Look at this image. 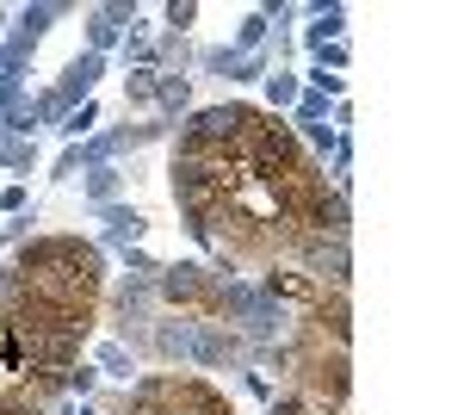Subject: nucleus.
Instances as JSON below:
<instances>
[{"instance_id": "nucleus-1", "label": "nucleus", "mask_w": 464, "mask_h": 415, "mask_svg": "<svg viewBox=\"0 0 464 415\" xmlns=\"http://www.w3.org/2000/svg\"><path fill=\"white\" fill-rule=\"evenodd\" d=\"M211 322L236 329V335H254V341H273V329L285 322V311L254 285V279H223L211 298Z\"/></svg>"}, {"instance_id": "nucleus-2", "label": "nucleus", "mask_w": 464, "mask_h": 415, "mask_svg": "<svg viewBox=\"0 0 464 415\" xmlns=\"http://www.w3.org/2000/svg\"><path fill=\"white\" fill-rule=\"evenodd\" d=\"M217 285H223V273L198 267V261H174V267H161V273H155V304H179V311L211 316Z\"/></svg>"}, {"instance_id": "nucleus-3", "label": "nucleus", "mask_w": 464, "mask_h": 415, "mask_svg": "<svg viewBox=\"0 0 464 415\" xmlns=\"http://www.w3.org/2000/svg\"><path fill=\"white\" fill-rule=\"evenodd\" d=\"M242 118H248V105H198V112H186L174 143H186V149H229L242 137Z\"/></svg>"}, {"instance_id": "nucleus-4", "label": "nucleus", "mask_w": 464, "mask_h": 415, "mask_svg": "<svg viewBox=\"0 0 464 415\" xmlns=\"http://www.w3.org/2000/svg\"><path fill=\"white\" fill-rule=\"evenodd\" d=\"M242 353H248V341H242L236 329H223V322H211V316L192 322V366H205V372H229Z\"/></svg>"}, {"instance_id": "nucleus-5", "label": "nucleus", "mask_w": 464, "mask_h": 415, "mask_svg": "<svg viewBox=\"0 0 464 415\" xmlns=\"http://www.w3.org/2000/svg\"><path fill=\"white\" fill-rule=\"evenodd\" d=\"M137 13H143L137 0H106V6H93V13H87V19H93V25H87V50H93V56H106L111 44L137 25Z\"/></svg>"}, {"instance_id": "nucleus-6", "label": "nucleus", "mask_w": 464, "mask_h": 415, "mask_svg": "<svg viewBox=\"0 0 464 415\" xmlns=\"http://www.w3.org/2000/svg\"><path fill=\"white\" fill-rule=\"evenodd\" d=\"M192 322H198V316H168V322H155V329H149V353L168 360V366H192Z\"/></svg>"}, {"instance_id": "nucleus-7", "label": "nucleus", "mask_w": 464, "mask_h": 415, "mask_svg": "<svg viewBox=\"0 0 464 415\" xmlns=\"http://www.w3.org/2000/svg\"><path fill=\"white\" fill-rule=\"evenodd\" d=\"M100 74H106V56H93V50H81L69 63V74L56 81V94H63V105H81L93 100V87H100Z\"/></svg>"}, {"instance_id": "nucleus-8", "label": "nucleus", "mask_w": 464, "mask_h": 415, "mask_svg": "<svg viewBox=\"0 0 464 415\" xmlns=\"http://www.w3.org/2000/svg\"><path fill=\"white\" fill-rule=\"evenodd\" d=\"M174 379H179V372H149V379H130L124 410H130V415H161L168 403H174Z\"/></svg>"}, {"instance_id": "nucleus-9", "label": "nucleus", "mask_w": 464, "mask_h": 415, "mask_svg": "<svg viewBox=\"0 0 464 415\" xmlns=\"http://www.w3.org/2000/svg\"><path fill=\"white\" fill-rule=\"evenodd\" d=\"M260 291H266L279 311H285V304H316V298H322V285L310 273H285V267H273V273L260 279Z\"/></svg>"}, {"instance_id": "nucleus-10", "label": "nucleus", "mask_w": 464, "mask_h": 415, "mask_svg": "<svg viewBox=\"0 0 464 415\" xmlns=\"http://www.w3.org/2000/svg\"><path fill=\"white\" fill-rule=\"evenodd\" d=\"M174 410H186V415H236L229 397H223L217 384H205V379H174Z\"/></svg>"}, {"instance_id": "nucleus-11", "label": "nucleus", "mask_w": 464, "mask_h": 415, "mask_svg": "<svg viewBox=\"0 0 464 415\" xmlns=\"http://www.w3.org/2000/svg\"><path fill=\"white\" fill-rule=\"evenodd\" d=\"M100 223H106V242L111 248H137V242H143V230H149V217L137 205H106V211H100Z\"/></svg>"}, {"instance_id": "nucleus-12", "label": "nucleus", "mask_w": 464, "mask_h": 415, "mask_svg": "<svg viewBox=\"0 0 464 415\" xmlns=\"http://www.w3.org/2000/svg\"><path fill=\"white\" fill-rule=\"evenodd\" d=\"M310 322H316L322 335H334V347L347 353V335H353V322H347V291H334V298H316V304H310Z\"/></svg>"}, {"instance_id": "nucleus-13", "label": "nucleus", "mask_w": 464, "mask_h": 415, "mask_svg": "<svg viewBox=\"0 0 464 415\" xmlns=\"http://www.w3.org/2000/svg\"><path fill=\"white\" fill-rule=\"evenodd\" d=\"M310 19H316V25H304V44H310V50H322V44H341V32H347V6L316 0V6H310Z\"/></svg>"}, {"instance_id": "nucleus-14", "label": "nucleus", "mask_w": 464, "mask_h": 415, "mask_svg": "<svg viewBox=\"0 0 464 415\" xmlns=\"http://www.w3.org/2000/svg\"><path fill=\"white\" fill-rule=\"evenodd\" d=\"M118 316H124V329L130 322H149L155 316V279H124L118 285Z\"/></svg>"}, {"instance_id": "nucleus-15", "label": "nucleus", "mask_w": 464, "mask_h": 415, "mask_svg": "<svg viewBox=\"0 0 464 415\" xmlns=\"http://www.w3.org/2000/svg\"><path fill=\"white\" fill-rule=\"evenodd\" d=\"M155 105L168 112V118H179V112H192V74H179V69H155Z\"/></svg>"}, {"instance_id": "nucleus-16", "label": "nucleus", "mask_w": 464, "mask_h": 415, "mask_svg": "<svg viewBox=\"0 0 464 415\" xmlns=\"http://www.w3.org/2000/svg\"><path fill=\"white\" fill-rule=\"evenodd\" d=\"M63 13H69V0H37V6H25V13H19V25H13V32L25 37V44H37V37L50 32Z\"/></svg>"}, {"instance_id": "nucleus-17", "label": "nucleus", "mask_w": 464, "mask_h": 415, "mask_svg": "<svg viewBox=\"0 0 464 415\" xmlns=\"http://www.w3.org/2000/svg\"><path fill=\"white\" fill-rule=\"evenodd\" d=\"M93 372H100V379H137V353H130V347L124 341H100V353H93Z\"/></svg>"}, {"instance_id": "nucleus-18", "label": "nucleus", "mask_w": 464, "mask_h": 415, "mask_svg": "<svg viewBox=\"0 0 464 415\" xmlns=\"http://www.w3.org/2000/svg\"><path fill=\"white\" fill-rule=\"evenodd\" d=\"M118 186H124V173H118V162H106V168H87V180H81V193H87V205H118Z\"/></svg>"}, {"instance_id": "nucleus-19", "label": "nucleus", "mask_w": 464, "mask_h": 415, "mask_svg": "<svg viewBox=\"0 0 464 415\" xmlns=\"http://www.w3.org/2000/svg\"><path fill=\"white\" fill-rule=\"evenodd\" d=\"M266 74H273V56L266 50H248V56L229 50V63H223V81H266Z\"/></svg>"}, {"instance_id": "nucleus-20", "label": "nucleus", "mask_w": 464, "mask_h": 415, "mask_svg": "<svg viewBox=\"0 0 464 415\" xmlns=\"http://www.w3.org/2000/svg\"><path fill=\"white\" fill-rule=\"evenodd\" d=\"M32 50H37V44H25L19 32L6 37V44H0V81H13V87H19V81H25V63H32Z\"/></svg>"}, {"instance_id": "nucleus-21", "label": "nucleus", "mask_w": 464, "mask_h": 415, "mask_svg": "<svg viewBox=\"0 0 464 415\" xmlns=\"http://www.w3.org/2000/svg\"><path fill=\"white\" fill-rule=\"evenodd\" d=\"M32 162H37V143H32V137H13V131H0V168L32 173Z\"/></svg>"}, {"instance_id": "nucleus-22", "label": "nucleus", "mask_w": 464, "mask_h": 415, "mask_svg": "<svg viewBox=\"0 0 464 415\" xmlns=\"http://www.w3.org/2000/svg\"><path fill=\"white\" fill-rule=\"evenodd\" d=\"M297 94H304V81H297L291 69H273V74H266V100H273V118H279V112H291V105H297Z\"/></svg>"}, {"instance_id": "nucleus-23", "label": "nucleus", "mask_w": 464, "mask_h": 415, "mask_svg": "<svg viewBox=\"0 0 464 415\" xmlns=\"http://www.w3.org/2000/svg\"><path fill=\"white\" fill-rule=\"evenodd\" d=\"M93 124H100V105H93V100H81V105H69V118H63L56 131H63L69 143H87V137H93Z\"/></svg>"}, {"instance_id": "nucleus-24", "label": "nucleus", "mask_w": 464, "mask_h": 415, "mask_svg": "<svg viewBox=\"0 0 464 415\" xmlns=\"http://www.w3.org/2000/svg\"><path fill=\"white\" fill-rule=\"evenodd\" d=\"M260 44H266V13L254 6L248 19L236 25V44H229V50H236V56H248V50H260Z\"/></svg>"}, {"instance_id": "nucleus-25", "label": "nucleus", "mask_w": 464, "mask_h": 415, "mask_svg": "<svg viewBox=\"0 0 464 415\" xmlns=\"http://www.w3.org/2000/svg\"><path fill=\"white\" fill-rule=\"evenodd\" d=\"M124 105H155V69H130L124 74Z\"/></svg>"}, {"instance_id": "nucleus-26", "label": "nucleus", "mask_w": 464, "mask_h": 415, "mask_svg": "<svg viewBox=\"0 0 464 415\" xmlns=\"http://www.w3.org/2000/svg\"><path fill=\"white\" fill-rule=\"evenodd\" d=\"M291 124H328V100L304 87V94H297V105H291Z\"/></svg>"}, {"instance_id": "nucleus-27", "label": "nucleus", "mask_w": 464, "mask_h": 415, "mask_svg": "<svg viewBox=\"0 0 464 415\" xmlns=\"http://www.w3.org/2000/svg\"><path fill=\"white\" fill-rule=\"evenodd\" d=\"M63 384H69V397H74V403H87V397H93V390H100V372H93V366H81V360H74L69 372H63Z\"/></svg>"}, {"instance_id": "nucleus-28", "label": "nucleus", "mask_w": 464, "mask_h": 415, "mask_svg": "<svg viewBox=\"0 0 464 415\" xmlns=\"http://www.w3.org/2000/svg\"><path fill=\"white\" fill-rule=\"evenodd\" d=\"M347 168H353V137H334V149H328V173H334V193H347Z\"/></svg>"}, {"instance_id": "nucleus-29", "label": "nucleus", "mask_w": 464, "mask_h": 415, "mask_svg": "<svg viewBox=\"0 0 464 415\" xmlns=\"http://www.w3.org/2000/svg\"><path fill=\"white\" fill-rule=\"evenodd\" d=\"M161 19H168V32H174V37H186V25L198 19V0H168V6H161Z\"/></svg>"}, {"instance_id": "nucleus-30", "label": "nucleus", "mask_w": 464, "mask_h": 415, "mask_svg": "<svg viewBox=\"0 0 464 415\" xmlns=\"http://www.w3.org/2000/svg\"><path fill=\"white\" fill-rule=\"evenodd\" d=\"M19 112H25V87L0 81V124H6V118H19Z\"/></svg>"}, {"instance_id": "nucleus-31", "label": "nucleus", "mask_w": 464, "mask_h": 415, "mask_svg": "<svg viewBox=\"0 0 464 415\" xmlns=\"http://www.w3.org/2000/svg\"><path fill=\"white\" fill-rule=\"evenodd\" d=\"M291 137H304V143H316V149H334V124H297ZM347 137V131H341Z\"/></svg>"}, {"instance_id": "nucleus-32", "label": "nucleus", "mask_w": 464, "mask_h": 415, "mask_svg": "<svg viewBox=\"0 0 464 415\" xmlns=\"http://www.w3.org/2000/svg\"><path fill=\"white\" fill-rule=\"evenodd\" d=\"M242 390H248V397H266V403H273V379H266V372H242Z\"/></svg>"}, {"instance_id": "nucleus-33", "label": "nucleus", "mask_w": 464, "mask_h": 415, "mask_svg": "<svg viewBox=\"0 0 464 415\" xmlns=\"http://www.w3.org/2000/svg\"><path fill=\"white\" fill-rule=\"evenodd\" d=\"M74 173H81V149H63V155H56V180H74Z\"/></svg>"}, {"instance_id": "nucleus-34", "label": "nucleus", "mask_w": 464, "mask_h": 415, "mask_svg": "<svg viewBox=\"0 0 464 415\" xmlns=\"http://www.w3.org/2000/svg\"><path fill=\"white\" fill-rule=\"evenodd\" d=\"M0 211H13V217H25V186H6V193H0Z\"/></svg>"}, {"instance_id": "nucleus-35", "label": "nucleus", "mask_w": 464, "mask_h": 415, "mask_svg": "<svg viewBox=\"0 0 464 415\" xmlns=\"http://www.w3.org/2000/svg\"><path fill=\"white\" fill-rule=\"evenodd\" d=\"M273 415H310L304 397H273Z\"/></svg>"}, {"instance_id": "nucleus-36", "label": "nucleus", "mask_w": 464, "mask_h": 415, "mask_svg": "<svg viewBox=\"0 0 464 415\" xmlns=\"http://www.w3.org/2000/svg\"><path fill=\"white\" fill-rule=\"evenodd\" d=\"M69 415H93V410H87V403H81V410H69Z\"/></svg>"}, {"instance_id": "nucleus-37", "label": "nucleus", "mask_w": 464, "mask_h": 415, "mask_svg": "<svg viewBox=\"0 0 464 415\" xmlns=\"http://www.w3.org/2000/svg\"><path fill=\"white\" fill-rule=\"evenodd\" d=\"M161 415H186V410H174V403H168V410H161Z\"/></svg>"}, {"instance_id": "nucleus-38", "label": "nucleus", "mask_w": 464, "mask_h": 415, "mask_svg": "<svg viewBox=\"0 0 464 415\" xmlns=\"http://www.w3.org/2000/svg\"><path fill=\"white\" fill-rule=\"evenodd\" d=\"M0 25H6V6H0Z\"/></svg>"}]
</instances>
